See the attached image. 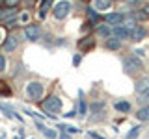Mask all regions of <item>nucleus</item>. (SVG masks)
<instances>
[{
  "instance_id": "nucleus-18",
  "label": "nucleus",
  "mask_w": 149,
  "mask_h": 139,
  "mask_svg": "<svg viewBox=\"0 0 149 139\" xmlns=\"http://www.w3.org/2000/svg\"><path fill=\"white\" fill-rule=\"evenodd\" d=\"M114 108L118 109V111H121V113H129V111H130V102L118 100V102H114Z\"/></svg>"
},
{
  "instance_id": "nucleus-8",
  "label": "nucleus",
  "mask_w": 149,
  "mask_h": 139,
  "mask_svg": "<svg viewBox=\"0 0 149 139\" xmlns=\"http://www.w3.org/2000/svg\"><path fill=\"white\" fill-rule=\"evenodd\" d=\"M17 46H19V37L15 34H9L6 37V41L2 43V50H4V52H13Z\"/></svg>"
},
{
  "instance_id": "nucleus-17",
  "label": "nucleus",
  "mask_w": 149,
  "mask_h": 139,
  "mask_svg": "<svg viewBox=\"0 0 149 139\" xmlns=\"http://www.w3.org/2000/svg\"><path fill=\"white\" fill-rule=\"evenodd\" d=\"M136 119L142 120V122H146V120H149V104L142 106L138 111H136Z\"/></svg>"
},
{
  "instance_id": "nucleus-11",
  "label": "nucleus",
  "mask_w": 149,
  "mask_h": 139,
  "mask_svg": "<svg viewBox=\"0 0 149 139\" xmlns=\"http://www.w3.org/2000/svg\"><path fill=\"white\" fill-rule=\"evenodd\" d=\"M52 8H54L52 0H43V2L39 4V13H37V15H39V19H41V21H45L47 13H49V11H50Z\"/></svg>"
},
{
  "instance_id": "nucleus-9",
  "label": "nucleus",
  "mask_w": 149,
  "mask_h": 139,
  "mask_svg": "<svg viewBox=\"0 0 149 139\" xmlns=\"http://www.w3.org/2000/svg\"><path fill=\"white\" fill-rule=\"evenodd\" d=\"M106 24H116V26H121V22H125V17L123 13H106V15H102Z\"/></svg>"
},
{
  "instance_id": "nucleus-26",
  "label": "nucleus",
  "mask_w": 149,
  "mask_h": 139,
  "mask_svg": "<svg viewBox=\"0 0 149 139\" xmlns=\"http://www.w3.org/2000/svg\"><path fill=\"white\" fill-rule=\"evenodd\" d=\"M80 63H82V56L80 54H74L73 56V67H78Z\"/></svg>"
},
{
  "instance_id": "nucleus-6",
  "label": "nucleus",
  "mask_w": 149,
  "mask_h": 139,
  "mask_svg": "<svg viewBox=\"0 0 149 139\" xmlns=\"http://www.w3.org/2000/svg\"><path fill=\"white\" fill-rule=\"evenodd\" d=\"M15 17H19L17 8H6V6H0V22L8 24L9 21H13Z\"/></svg>"
},
{
  "instance_id": "nucleus-27",
  "label": "nucleus",
  "mask_w": 149,
  "mask_h": 139,
  "mask_svg": "<svg viewBox=\"0 0 149 139\" xmlns=\"http://www.w3.org/2000/svg\"><path fill=\"white\" fill-rule=\"evenodd\" d=\"M19 21H21V22H28V21H30V13H28V11H22L21 15H19Z\"/></svg>"
},
{
  "instance_id": "nucleus-32",
  "label": "nucleus",
  "mask_w": 149,
  "mask_h": 139,
  "mask_svg": "<svg viewBox=\"0 0 149 139\" xmlns=\"http://www.w3.org/2000/svg\"><path fill=\"white\" fill-rule=\"evenodd\" d=\"M60 139H71V137H69L67 132H62V133H60Z\"/></svg>"
},
{
  "instance_id": "nucleus-31",
  "label": "nucleus",
  "mask_w": 149,
  "mask_h": 139,
  "mask_svg": "<svg viewBox=\"0 0 149 139\" xmlns=\"http://www.w3.org/2000/svg\"><path fill=\"white\" fill-rule=\"evenodd\" d=\"M6 37H8V35H6V32H4V28H0V45L6 41Z\"/></svg>"
},
{
  "instance_id": "nucleus-19",
  "label": "nucleus",
  "mask_w": 149,
  "mask_h": 139,
  "mask_svg": "<svg viewBox=\"0 0 149 139\" xmlns=\"http://www.w3.org/2000/svg\"><path fill=\"white\" fill-rule=\"evenodd\" d=\"M95 30H97V34H99V35L106 37V39H110L112 30H110V26H108V24H97V26H95Z\"/></svg>"
},
{
  "instance_id": "nucleus-13",
  "label": "nucleus",
  "mask_w": 149,
  "mask_h": 139,
  "mask_svg": "<svg viewBox=\"0 0 149 139\" xmlns=\"http://www.w3.org/2000/svg\"><path fill=\"white\" fill-rule=\"evenodd\" d=\"M136 93H138V96L149 93V78L147 76H143V78H140V80H138V83H136Z\"/></svg>"
},
{
  "instance_id": "nucleus-25",
  "label": "nucleus",
  "mask_w": 149,
  "mask_h": 139,
  "mask_svg": "<svg viewBox=\"0 0 149 139\" xmlns=\"http://www.w3.org/2000/svg\"><path fill=\"white\" fill-rule=\"evenodd\" d=\"M43 136H47V139H56V137H60L58 133H56V130H52V128H45Z\"/></svg>"
},
{
  "instance_id": "nucleus-20",
  "label": "nucleus",
  "mask_w": 149,
  "mask_h": 139,
  "mask_svg": "<svg viewBox=\"0 0 149 139\" xmlns=\"http://www.w3.org/2000/svg\"><path fill=\"white\" fill-rule=\"evenodd\" d=\"M78 98H80V100H78V115H82V117H84L86 111H88V104H86V100H84V93L82 91L78 93Z\"/></svg>"
},
{
  "instance_id": "nucleus-5",
  "label": "nucleus",
  "mask_w": 149,
  "mask_h": 139,
  "mask_svg": "<svg viewBox=\"0 0 149 139\" xmlns=\"http://www.w3.org/2000/svg\"><path fill=\"white\" fill-rule=\"evenodd\" d=\"M24 35H26V39H30L32 43L37 39H41V35H43V30H41V26L39 24H26L24 26Z\"/></svg>"
},
{
  "instance_id": "nucleus-4",
  "label": "nucleus",
  "mask_w": 149,
  "mask_h": 139,
  "mask_svg": "<svg viewBox=\"0 0 149 139\" xmlns=\"http://www.w3.org/2000/svg\"><path fill=\"white\" fill-rule=\"evenodd\" d=\"M140 69H142V61H140V58H136V56H127L123 59V71L127 74H130V76L134 72H138Z\"/></svg>"
},
{
  "instance_id": "nucleus-14",
  "label": "nucleus",
  "mask_w": 149,
  "mask_h": 139,
  "mask_svg": "<svg viewBox=\"0 0 149 139\" xmlns=\"http://www.w3.org/2000/svg\"><path fill=\"white\" fill-rule=\"evenodd\" d=\"M112 34H114L116 39H127V37H130V30L129 28H125V26H116L114 30H112Z\"/></svg>"
},
{
  "instance_id": "nucleus-16",
  "label": "nucleus",
  "mask_w": 149,
  "mask_h": 139,
  "mask_svg": "<svg viewBox=\"0 0 149 139\" xmlns=\"http://www.w3.org/2000/svg\"><path fill=\"white\" fill-rule=\"evenodd\" d=\"M101 19H102V15L99 11H95L93 8H88V21H90V24H97Z\"/></svg>"
},
{
  "instance_id": "nucleus-29",
  "label": "nucleus",
  "mask_w": 149,
  "mask_h": 139,
  "mask_svg": "<svg viewBox=\"0 0 149 139\" xmlns=\"http://www.w3.org/2000/svg\"><path fill=\"white\" fill-rule=\"evenodd\" d=\"M34 124H36V128H37V130H39V132H41V133H43V132H45V128H47V126H45V124H43V122H41V120H34Z\"/></svg>"
},
{
  "instance_id": "nucleus-23",
  "label": "nucleus",
  "mask_w": 149,
  "mask_h": 139,
  "mask_svg": "<svg viewBox=\"0 0 149 139\" xmlns=\"http://www.w3.org/2000/svg\"><path fill=\"white\" fill-rule=\"evenodd\" d=\"M90 111L91 113H104V102H93V104H90Z\"/></svg>"
},
{
  "instance_id": "nucleus-1",
  "label": "nucleus",
  "mask_w": 149,
  "mask_h": 139,
  "mask_svg": "<svg viewBox=\"0 0 149 139\" xmlns=\"http://www.w3.org/2000/svg\"><path fill=\"white\" fill-rule=\"evenodd\" d=\"M62 98L60 96H56V95H49L47 98L39 104V108H41V111H43L45 115H49L50 119H56V113H60L62 111Z\"/></svg>"
},
{
  "instance_id": "nucleus-15",
  "label": "nucleus",
  "mask_w": 149,
  "mask_h": 139,
  "mask_svg": "<svg viewBox=\"0 0 149 139\" xmlns=\"http://www.w3.org/2000/svg\"><path fill=\"white\" fill-rule=\"evenodd\" d=\"M110 8H112L110 0H95V2H93V9H95V11H108Z\"/></svg>"
},
{
  "instance_id": "nucleus-10",
  "label": "nucleus",
  "mask_w": 149,
  "mask_h": 139,
  "mask_svg": "<svg viewBox=\"0 0 149 139\" xmlns=\"http://www.w3.org/2000/svg\"><path fill=\"white\" fill-rule=\"evenodd\" d=\"M77 46H78L80 50H84V52H86V50H91L93 46H95V39H93L91 35H84L82 39H78Z\"/></svg>"
},
{
  "instance_id": "nucleus-28",
  "label": "nucleus",
  "mask_w": 149,
  "mask_h": 139,
  "mask_svg": "<svg viewBox=\"0 0 149 139\" xmlns=\"http://www.w3.org/2000/svg\"><path fill=\"white\" fill-rule=\"evenodd\" d=\"M4 71H6V58L0 54V74H2Z\"/></svg>"
},
{
  "instance_id": "nucleus-21",
  "label": "nucleus",
  "mask_w": 149,
  "mask_h": 139,
  "mask_svg": "<svg viewBox=\"0 0 149 139\" xmlns=\"http://www.w3.org/2000/svg\"><path fill=\"white\" fill-rule=\"evenodd\" d=\"M104 46H106L108 50H118V48H121V41L116 39V37H110V39H106Z\"/></svg>"
},
{
  "instance_id": "nucleus-22",
  "label": "nucleus",
  "mask_w": 149,
  "mask_h": 139,
  "mask_svg": "<svg viewBox=\"0 0 149 139\" xmlns=\"http://www.w3.org/2000/svg\"><path fill=\"white\" fill-rule=\"evenodd\" d=\"M11 95H13L11 87H9L4 80H0V96H11Z\"/></svg>"
},
{
  "instance_id": "nucleus-12",
  "label": "nucleus",
  "mask_w": 149,
  "mask_h": 139,
  "mask_svg": "<svg viewBox=\"0 0 149 139\" xmlns=\"http://www.w3.org/2000/svg\"><path fill=\"white\" fill-rule=\"evenodd\" d=\"M146 35H147V30L143 26H136V28L130 30V39H132V41H142Z\"/></svg>"
},
{
  "instance_id": "nucleus-2",
  "label": "nucleus",
  "mask_w": 149,
  "mask_h": 139,
  "mask_svg": "<svg viewBox=\"0 0 149 139\" xmlns=\"http://www.w3.org/2000/svg\"><path fill=\"white\" fill-rule=\"evenodd\" d=\"M24 95L28 100H39L45 95V85L41 82H28L24 87Z\"/></svg>"
},
{
  "instance_id": "nucleus-3",
  "label": "nucleus",
  "mask_w": 149,
  "mask_h": 139,
  "mask_svg": "<svg viewBox=\"0 0 149 139\" xmlns=\"http://www.w3.org/2000/svg\"><path fill=\"white\" fill-rule=\"evenodd\" d=\"M69 11H71V2H69V0L56 2L54 8H52V15H54V19H58V21H63V19L69 15Z\"/></svg>"
},
{
  "instance_id": "nucleus-7",
  "label": "nucleus",
  "mask_w": 149,
  "mask_h": 139,
  "mask_svg": "<svg viewBox=\"0 0 149 139\" xmlns=\"http://www.w3.org/2000/svg\"><path fill=\"white\" fill-rule=\"evenodd\" d=\"M0 111H2V113L6 115L8 119H17L19 122H24V119H22L21 115L17 113V111H15V108H13V106H9V104H2V102H0Z\"/></svg>"
},
{
  "instance_id": "nucleus-30",
  "label": "nucleus",
  "mask_w": 149,
  "mask_h": 139,
  "mask_svg": "<svg viewBox=\"0 0 149 139\" xmlns=\"http://www.w3.org/2000/svg\"><path fill=\"white\" fill-rule=\"evenodd\" d=\"M88 136H90L91 139H104L101 136V133H97V132H93V130H90V132H88Z\"/></svg>"
},
{
  "instance_id": "nucleus-24",
  "label": "nucleus",
  "mask_w": 149,
  "mask_h": 139,
  "mask_svg": "<svg viewBox=\"0 0 149 139\" xmlns=\"http://www.w3.org/2000/svg\"><path fill=\"white\" fill-rule=\"evenodd\" d=\"M140 132H142V128H140V126H132V128L129 130V133L125 136V139H136L140 136Z\"/></svg>"
}]
</instances>
